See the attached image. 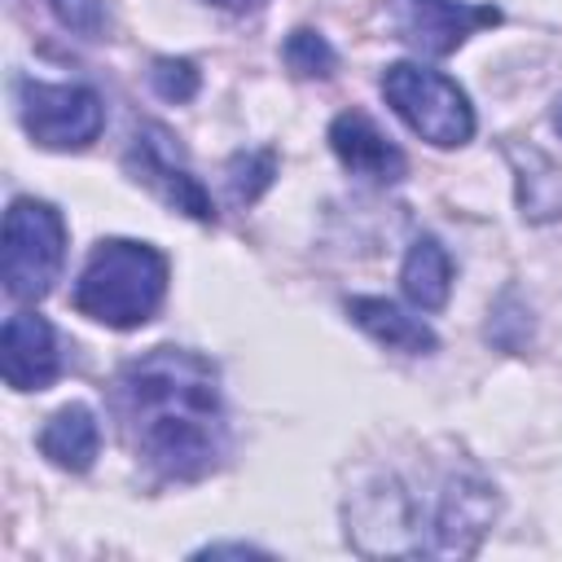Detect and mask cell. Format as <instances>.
<instances>
[{
    "instance_id": "cell-1",
    "label": "cell",
    "mask_w": 562,
    "mask_h": 562,
    "mask_svg": "<svg viewBox=\"0 0 562 562\" xmlns=\"http://www.w3.org/2000/svg\"><path fill=\"white\" fill-rule=\"evenodd\" d=\"M119 430L158 479L193 483L228 448L220 369L189 347H154L127 360L110 386Z\"/></svg>"
},
{
    "instance_id": "cell-2",
    "label": "cell",
    "mask_w": 562,
    "mask_h": 562,
    "mask_svg": "<svg viewBox=\"0 0 562 562\" xmlns=\"http://www.w3.org/2000/svg\"><path fill=\"white\" fill-rule=\"evenodd\" d=\"M496 518V487L470 465H443L422 479L386 474L347 505V540L356 553H426L470 558Z\"/></svg>"
},
{
    "instance_id": "cell-3",
    "label": "cell",
    "mask_w": 562,
    "mask_h": 562,
    "mask_svg": "<svg viewBox=\"0 0 562 562\" xmlns=\"http://www.w3.org/2000/svg\"><path fill=\"white\" fill-rule=\"evenodd\" d=\"M162 294H167V255L154 250L149 241H127V237L97 241L75 281V307L110 329L145 325L158 312Z\"/></svg>"
},
{
    "instance_id": "cell-4",
    "label": "cell",
    "mask_w": 562,
    "mask_h": 562,
    "mask_svg": "<svg viewBox=\"0 0 562 562\" xmlns=\"http://www.w3.org/2000/svg\"><path fill=\"white\" fill-rule=\"evenodd\" d=\"M66 259V220L57 206L35 198H13L4 211V290L18 303H35L53 290Z\"/></svg>"
},
{
    "instance_id": "cell-5",
    "label": "cell",
    "mask_w": 562,
    "mask_h": 562,
    "mask_svg": "<svg viewBox=\"0 0 562 562\" xmlns=\"http://www.w3.org/2000/svg\"><path fill=\"white\" fill-rule=\"evenodd\" d=\"M382 97L422 140H430L439 149L465 145L474 136L470 97L439 70H426L417 61H395L382 70Z\"/></svg>"
},
{
    "instance_id": "cell-6",
    "label": "cell",
    "mask_w": 562,
    "mask_h": 562,
    "mask_svg": "<svg viewBox=\"0 0 562 562\" xmlns=\"http://www.w3.org/2000/svg\"><path fill=\"white\" fill-rule=\"evenodd\" d=\"M18 114L31 140L44 149H83L101 136L105 123L101 97L92 88L44 79H18Z\"/></svg>"
},
{
    "instance_id": "cell-7",
    "label": "cell",
    "mask_w": 562,
    "mask_h": 562,
    "mask_svg": "<svg viewBox=\"0 0 562 562\" xmlns=\"http://www.w3.org/2000/svg\"><path fill=\"white\" fill-rule=\"evenodd\" d=\"M501 9L492 4H465V0H386V26L395 40L426 57L457 53L479 26H496Z\"/></svg>"
},
{
    "instance_id": "cell-8",
    "label": "cell",
    "mask_w": 562,
    "mask_h": 562,
    "mask_svg": "<svg viewBox=\"0 0 562 562\" xmlns=\"http://www.w3.org/2000/svg\"><path fill=\"white\" fill-rule=\"evenodd\" d=\"M127 171H132V180H140L145 189H154L167 206L184 211L189 220H202V224L215 220L211 193H206L202 180L184 167V158H180V149H176V140H171L167 127L145 123V127L136 132V140H132V149H127Z\"/></svg>"
},
{
    "instance_id": "cell-9",
    "label": "cell",
    "mask_w": 562,
    "mask_h": 562,
    "mask_svg": "<svg viewBox=\"0 0 562 562\" xmlns=\"http://www.w3.org/2000/svg\"><path fill=\"white\" fill-rule=\"evenodd\" d=\"M0 369L13 391H44L61 373L57 334L40 312H13L0 329Z\"/></svg>"
},
{
    "instance_id": "cell-10",
    "label": "cell",
    "mask_w": 562,
    "mask_h": 562,
    "mask_svg": "<svg viewBox=\"0 0 562 562\" xmlns=\"http://www.w3.org/2000/svg\"><path fill=\"white\" fill-rule=\"evenodd\" d=\"M329 149L338 154V162L351 171V176H364V180H378V184H395L404 176V154L395 140H386L369 114L360 110H342L334 123H329Z\"/></svg>"
},
{
    "instance_id": "cell-11",
    "label": "cell",
    "mask_w": 562,
    "mask_h": 562,
    "mask_svg": "<svg viewBox=\"0 0 562 562\" xmlns=\"http://www.w3.org/2000/svg\"><path fill=\"white\" fill-rule=\"evenodd\" d=\"M347 316L369 334L378 338L382 347L391 351H404V356H426L435 351V329L422 321V316H408L400 303L391 299H347Z\"/></svg>"
},
{
    "instance_id": "cell-12",
    "label": "cell",
    "mask_w": 562,
    "mask_h": 562,
    "mask_svg": "<svg viewBox=\"0 0 562 562\" xmlns=\"http://www.w3.org/2000/svg\"><path fill=\"white\" fill-rule=\"evenodd\" d=\"M97 448H101V430H97V417L83 404L57 408L40 430V452L57 470H70V474H83L97 461Z\"/></svg>"
},
{
    "instance_id": "cell-13",
    "label": "cell",
    "mask_w": 562,
    "mask_h": 562,
    "mask_svg": "<svg viewBox=\"0 0 562 562\" xmlns=\"http://www.w3.org/2000/svg\"><path fill=\"white\" fill-rule=\"evenodd\" d=\"M400 285H404V294H408L422 312H439V307L448 303V290H452V259H448V250H443L430 233H422V237L408 246L404 268H400Z\"/></svg>"
},
{
    "instance_id": "cell-14",
    "label": "cell",
    "mask_w": 562,
    "mask_h": 562,
    "mask_svg": "<svg viewBox=\"0 0 562 562\" xmlns=\"http://www.w3.org/2000/svg\"><path fill=\"white\" fill-rule=\"evenodd\" d=\"M281 57H285V66H290L299 79H329L334 66H338V53H334L329 40H325L321 31H312V26L290 31Z\"/></svg>"
},
{
    "instance_id": "cell-15",
    "label": "cell",
    "mask_w": 562,
    "mask_h": 562,
    "mask_svg": "<svg viewBox=\"0 0 562 562\" xmlns=\"http://www.w3.org/2000/svg\"><path fill=\"white\" fill-rule=\"evenodd\" d=\"M277 176V154L272 149H255V154H237L228 162V189L233 202H255Z\"/></svg>"
},
{
    "instance_id": "cell-16",
    "label": "cell",
    "mask_w": 562,
    "mask_h": 562,
    "mask_svg": "<svg viewBox=\"0 0 562 562\" xmlns=\"http://www.w3.org/2000/svg\"><path fill=\"white\" fill-rule=\"evenodd\" d=\"M149 83H154V92L162 97V101H189L193 92H198V66L193 61H184V57H158L154 61V70H149Z\"/></svg>"
},
{
    "instance_id": "cell-17",
    "label": "cell",
    "mask_w": 562,
    "mask_h": 562,
    "mask_svg": "<svg viewBox=\"0 0 562 562\" xmlns=\"http://www.w3.org/2000/svg\"><path fill=\"white\" fill-rule=\"evenodd\" d=\"M48 4H53L57 22H61L66 31H75V35L97 40V35L105 31V9H101V0H48Z\"/></svg>"
},
{
    "instance_id": "cell-18",
    "label": "cell",
    "mask_w": 562,
    "mask_h": 562,
    "mask_svg": "<svg viewBox=\"0 0 562 562\" xmlns=\"http://www.w3.org/2000/svg\"><path fill=\"white\" fill-rule=\"evenodd\" d=\"M224 553L250 558V553H263V549H255V544H206V549H198V558H224Z\"/></svg>"
},
{
    "instance_id": "cell-19",
    "label": "cell",
    "mask_w": 562,
    "mask_h": 562,
    "mask_svg": "<svg viewBox=\"0 0 562 562\" xmlns=\"http://www.w3.org/2000/svg\"><path fill=\"white\" fill-rule=\"evenodd\" d=\"M211 4H220V9H228V13H250V9H259L263 0H211Z\"/></svg>"
},
{
    "instance_id": "cell-20",
    "label": "cell",
    "mask_w": 562,
    "mask_h": 562,
    "mask_svg": "<svg viewBox=\"0 0 562 562\" xmlns=\"http://www.w3.org/2000/svg\"><path fill=\"white\" fill-rule=\"evenodd\" d=\"M553 127L562 132V97H558V105H553Z\"/></svg>"
}]
</instances>
